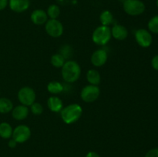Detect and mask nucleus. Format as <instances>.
I'll list each match as a JSON object with an SVG mask.
<instances>
[{"label": "nucleus", "mask_w": 158, "mask_h": 157, "mask_svg": "<svg viewBox=\"0 0 158 157\" xmlns=\"http://www.w3.org/2000/svg\"><path fill=\"white\" fill-rule=\"evenodd\" d=\"M62 77L63 79L69 83L77 82L81 75V68L80 65L73 60L66 61L62 67Z\"/></svg>", "instance_id": "f257e3e1"}, {"label": "nucleus", "mask_w": 158, "mask_h": 157, "mask_svg": "<svg viewBox=\"0 0 158 157\" xmlns=\"http://www.w3.org/2000/svg\"><path fill=\"white\" fill-rule=\"evenodd\" d=\"M83 114V109L77 103L68 105L60 111V115L66 124H73L78 121Z\"/></svg>", "instance_id": "f03ea898"}, {"label": "nucleus", "mask_w": 158, "mask_h": 157, "mask_svg": "<svg viewBox=\"0 0 158 157\" xmlns=\"http://www.w3.org/2000/svg\"><path fill=\"white\" fill-rule=\"evenodd\" d=\"M111 29L109 26H100L96 28L92 35V40L98 46H105L110 40Z\"/></svg>", "instance_id": "7ed1b4c3"}, {"label": "nucleus", "mask_w": 158, "mask_h": 157, "mask_svg": "<svg viewBox=\"0 0 158 157\" xmlns=\"http://www.w3.org/2000/svg\"><path fill=\"white\" fill-rule=\"evenodd\" d=\"M123 9L127 15L137 16L144 12L146 6L141 0H125L123 3Z\"/></svg>", "instance_id": "20e7f679"}, {"label": "nucleus", "mask_w": 158, "mask_h": 157, "mask_svg": "<svg viewBox=\"0 0 158 157\" xmlns=\"http://www.w3.org/2000/svg\"><path fill=\"white\" fill-rule=\"evenodd\" d=\"M100 94V89L98 86L87 85L82 89L80 92V97L85 103H94L99 98Z\"/></svg>", "instance_id": "39448f33"}, {"label": "nucleus", "mask_w": 158, "mask_h": 157, "mask_svg": "<svg viewBox=\"0 0 158 157\" xmlns=\"http://www.w3.org/2000/svg\"><path fill=\"white\" fill-rule=\"evenodd\" d=\"M18 99L22 105L30 106L35 102V91L29 86L21 88L18 92Z\"/></svg>", "instance_id": "423d86ee"}, {"label": "nucleus", "mask_w": 158, "mask_h": 157, "mask_svg": "<svg viewBox=\"0 0 158 157\" xmlns=\"http://www.w3.org/2000/svg\"><path fill=\"white\" fill-rule=\"evenodd\" d=\"M46 32L52 38H59L63 33V26L58 19L49 18L45 24Z\"/></svg>", "instance_id": "0eeeda50"}, {"label": "nucleus", "mask_w": 158, "mask_h": 157, "mask_svg": "<svg viewBox=\"0 0 158 157\" xmlns=\"http://www.w3.org/2000/svg\"><path fill=\"white\" fill-rule=\"evenodd\" d=\"M31 137V129L26 125H19L12 132V138L17 143H24Z\"/></svg>", "instance_id": "6e6552de"}, {"label": "nucleus", "mask_w": 158, "mask_h": 157, "mask_svg": "<svg viewBox=\"0 0 158 157\" xmlns=\"http://www.w3.org/2000/svg\"><path fill=\"white\" fill-rule=\"evenodd\" d=\"M135 39L140 47L148 48L152 44L153 37L150 31L145 29H139L135 32Z\"/></svg>", "instance_id": "1a4fd4ad"}, {"label": "nucleus", "mask_w": 158, "mask_h": 157, "mask_svg": "<svg viewBox=\"0 0 158 157\" xmlns=\"http://www.w3.org/2000/svg\"><path fill=\"white\" fill-rule=\"evenodd\" d=\"M108 54L103 49H97L91 55V63L96 67H101L106 62Z\"/></svg>", "instance_id": "9d476101"}, {"label": "nucleus", "mask_w": 158, "mask_h": 157, "mask_svg": "<svg viewBox=\"0 0 158 157\" xmlns=\"http://www.w3.org/2000/svg\"><path fill=\"white\" fill-rule=\"evenodd\" d=\"M30 6V0H9V6L12 11L21 13L27 10Z\"/></svg>", "instance_id": "9b49d317"}, {"label": "nucleus", "mask_w": 158, "mask_h": 157, "mask_svg": "<svg viewBox=\"0 0 158 157\" xmlns=\"http://www.w3.org/2000/svg\"><path fill=\"white\" fill-rule=\"evenodd\" d=\"M31 21L32 23L37 26H42L43 24H46L48 20V15L46 14V11L43 9H35L33 12L31 13Z\"/></svg>", "instance_id": "f8f14e48"}, {"label": "nucleus", "mask_w": 158, "mask_h": 157, "mask_svg": "<svg viewBox=\"0 0 158 157\" xmlns=\"http://www.w3.org/2000/svg\"><path fill=\"white\" fill-rule=\"evenodd\" d=\"M110 29L111 35L115 39L122 41V40H124L127 38L128 30L125 26H122V25L115 24Z\"/></svg>", "instance_id": "ddd939ff"}, {"label": "nucleus", "mask_w": 158, "mask_h": 157, "mask_svg": "<svg viewBox=\"0 0 158 157\" xmlns=\"http://www.w3.org/2000/svg\"><path fill=\"white\" fill-rule=\"evenodd\" d=\"M29 109L28 106L24 105H19V106L13 107L12 110V116L14 119L21 121L27 118L29 115Z\"/></svg>", "instance_id": "4468645a"}, {"label": "nucleus", "mask_w": 158, "mask_h": 157, "mask_svg": "<svg viewBox=\"0 0 158 157\" xmlns=\"http://www.w3.org/2000/svg\"><path fill=\"white\" fill-rule=\"evenodd\" d=\"M47 106L52 112H60L63 109V101L58 96H50L47 100Z\"/></svg>", "instance_id": "2eb2a0df"}, {"label": "nucleus", "mask_w": 158, "mask_h": 157, "mask_svg": "<svg viewBox=\"0 0 158 157\" xmlns=\"http://www.w3.org/2000/svg\"><path fill=\"white\" fill-rule=\"evenodd\" d=\"M86 79L90 85L97 86L100 83L101 76L99 72L96 69H89L86 72Z\"/></svg>", "instance_id": "dca6fc26"}, {"label": "nucleus", "mask_w": 158, "mask_h": 157, "mask_svg": "<svg viewBox=\"0 0 158 157\" xmlns=\"http://www.w3.org/2000/svg\"><path fill=\"white\" fill-rule=\"evenodd\" d=\"M12 126L9 123L2 122L0 123V137L5 139H10L12 135Z\"/></svg>", "instance_id": "f3484780"}, {"label": "nucleus", "mask_w": 158, "mask_h": 157, "mask_svg": "<svg viewBox=\"0 0 158 157\" xmlns=\"http://www.w3.org/2000/svg\"><path fill=\"white\" fill-rule=\"evenodd\" d=\"M12 109H13V103L9 99L6 97H0V113H9L12 112Z\"/></svg>", "instance_id": "a211bd4d"}, {"label": "nucleus", "mask_w": 158, "mask_h": 157, "mask_svg": "<svg viewBox=\"0 0 158 157\" xmlns=\"http://www.w3.org/2000/svg\"><path fill=\"white\" fill-rule=\"evenodd\" d=\"M100 21L102 26H109L114 22V15L112 12L109 10L103 11L100 15Z\"/></svg>", "instance_id": "6ab92c4d"}, {"label": "nucleus", "mask_w": 158, "mask_h": 157, "mask_svg": "<svg viewBox=\"0 0 158 157\" xmlns=\"http://www.w3.org/2000/svg\"><path fill=\"white\" fill-rule=\"evenodd\" d=\"M47 89L49 92L57 95V94L61 93L63 91V86L62 83H60L58 81H52L48 84Z\"/></svg>", "instance_id": "aec40b11"}, {"label": "nucleus", "mask_w": 158, "mask_h": 157, "mask_svg": "<svg viewBox=\"0 0 158 157\" xmlns=\"http://www.w3.org/2000/svg\"><path fill=\"white\" fill-rule=\"evenodd\" d=\"M50 62L51 64L54 67L62 68L64 63L66 62V58H64V56L61 53H56L52 55Z\"/></svg>", "instance_id": "412c9836"}, {"label": "nucleus", "mask_w": 158, "mask_h": 157, "mask_svg": "<svg viewBox=\"0 0 158 157\" xmlns=\"http://www.w3.org/2000/svg\"><path fill=\"white\" fill-rule=\"evenodd\" d=\"M46 14H47L48 17L52 19H57L60 15V9L57 5L52 4L47 8L46 10Z\"/></svg>", "instance_id": "4be33fe9"}, {"label": "nucleus", "mask_w": 158, "mask_h": 157, "mask_svg": "<svg viewBox=\"0 0 158 157\" xmlns=\"http://www.w3.org/2000/svg\"><path fill=\"white\" fill-rule=\"evenodd\" d=\"M148 27L151 32H153L154 34H158V15H154L149 20Z\"/></svg>", "instance_id": "5701e85b"}, {"label": "nucleus", "mask_w": 158, "mask_h": 157, "mask_svg": "<svg viewBox=\"0 0 158 157\" xmlns=\"http://www.w3.org/2000/svg\"><path fill=\"white\" fill-rule=\"evenodd\" d=\"M30 111L33 115H40V114L43 113V107L40 103L35 102L30 106Z\"/></svg>", "instance_id": "b1692460"}, {"label": "nucleus", "mask_w": 158, "mask_h": 157, "mask_svg": "<svg viewBox=\"0 0 158 157\" xmlns=\"http://www.w3.org/2000/svg\"><path fill=\"white\" fill-rule=\"evenodd\" d=\"M144 157H158V148L150 149Z\"/></svg>", "instance_id": "393cba45"}, {"label": "nucleus", "mask_w": 158, "mask_h": 157, "mask_svg": "<svg viewBox=\"0 0 158 157\" xmlns=\"http://www.w3.org/2000/svg\"><path fill=\"white\" fill-rule=\"evenodd\" d=\"M151 66L153 67V69L158 71V55H154L151 59Z\"/></svg>", "instance_id": "a878e982"}, {"label": "nucleus", "mask_w": 158, "mask_h": 157, "mask_svg": "<svg viewBox=\"0 0 158 157\" xmlns=\"http://www.w3.org/2000/svg\"><path fill=\"white\" fill-rule=\"evenodd\" d=\"M9 6V0H0V11H2Z\"/></svg>", "instance_id": "bb28decb"}, {"label": "nucleus", "mask_w": 158, "mask_h": 157, "mask_svg": "<svg viewBox=\"0 0 158 157\" xmlns=\"http://www.w3.org/2000/svg\"><path fill=\"white\" fill-rule=\"evenodd\" d=\"M17 144H18V143H17L12 138L10 139L9 140V143H8V146H9V147L11 148V149L15 148V146H17Z\"/></svg>", "instance_id": "cd10ccee"}, {"label": "nucleus", "mask_w": 158, "mask_h": 157, "mask_svg": "<svg viewBox=\"0 0 158 157\" xmlns=\"http://www.w3.org/2000/svg\"><path fill=\"white\" fill-rule=\"evenodd\" d=\"M86 157H100L97 152H94V151H90V152H88L86 155Z\"/></svg>", "instance_id": "c85d7f7f"}, {"label": "nucleus", "mask_w": 158, "mask_h": 157, "mask_svg": "<svg viewBox=\"0 0 158 157\" xmlns=\"http://www.w3.org/2000/svg\"><path fill=\"white\" fill-rule=\"evenodd\" d=\"M156 4H157V8H158V0H157V1H156Z\"/></svg>", "instance_id": "c756f323"}]
</instances>
